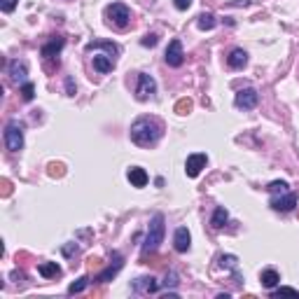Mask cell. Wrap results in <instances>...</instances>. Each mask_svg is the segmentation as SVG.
Segmentation results:
<instances>
[{
  "label": "cell",
  "instance_id": "1",
  "mask_svg": "<svg viewBox=\"0 0 299 299\" xmlns=\"http://www.w3.org/2000/svg\"><path fill=\"white\" fill-rule=\"evenodd\" d=\"M129 136L138 147H152V145H157L162 140L164 124L157 117H138L136 122L131 124Z\"/></svg>",
  "mask_w": 299,
  "mask_h": 299
},
{
  "label": "cell",
  "instance_id": "2",
  "mask_svg": "<svg viewBox=\"0 0 299 299\" xmlns=\"http://www.w3.org/2000/svg\"><path fill=\"white\" fill-rule=\"evenodd\" d=\"M164 231H166V224H164V215L157 213L155 218L150 220L147 224V234H145V243H143V252H155L159 248V243L164 241Z\"/></svg>",
  "mask_w": 299,
  "mask_h": 299
},
{
  "label": "cell",
  "instance_id": "3",
  "mask_svg": "<svg viewBox=\"0 0 299 299\" xmlns=\"http://www.w3.org/2000/svg\"><path fill=\"white\" fill-rule=\"evenodd\" d=\"M3 138H5V145L10 152H19V150L24 147V124H21L19 119H10Z\"/></svg>",
  "mask_w": 299,
  "mask_h": 299
},
{
  "label": "cell",
  "instance_id": "4",
  "mask_svg": "<svg viewBox=\"0 0 299 299\" xmlns=\"http://www.w3.org/2000/svg\"><path fill=\"white\" fill-rule=\"evenodd\" d=\"M105 17L112 26L117 28H126L131 24V10L124 3H112V5L105 10Z\"/></svg>",
  "mask_w": 299,
  "mask_h": 299
},
{
  "label": "cell",
  "instance_id": "5",
  "mask_svg": "<svg viewBox=\"0 0 299 299\" xmlns=\"http://www.w3.org/2000/svg\"><path fill=\"white\" fill-rule=\"evenodd\" d=\"M157 94V82L152 75L138 73V87H136V98L138 101H147Z\"/></svg>",
  "mask_w": 299,
  "mask_h": 299
},
{
  "label": "cell",
  "instance_id": "6",
  "mask_svg": "<svg viewBox=\"0 0 299 299\" xmlns=\"http://www.w3.org/2000/svg\"><path fill=\"white\" fill-rule=\"evenodd\" d=\"M206 166H208V157H206L204 152H194V155H190L187 162H185V173L190 178H197Z\"/></svg>",
  "mask_w": 299,
  "mask_h": 299
},
{
  "label": "cell",
  "instance_id": "7",
  "mask_svg": "<svg viewBox=\"0 0 299 299\" xmlns=\"http://www.w3.org/2000/svg\"><path fill=\"white\" fill-rule=\"evenodd\" d=\"M294 206H297V194H292V192L273 194V199H271V208L278 213H290Z\"/></svg>",
  "mask_w": 299,
  "mask_h": 299
},
{
  "label": "cell",
  "instance_id": "8",
  "mask_svg": "<svg viewBox=\"0 0 299 299\" xmlns=\"http://www.w3.org/2000/svg\"><path fill=\"white\" fill-rule=\"evenodd\" d=\"M164 59H166V63H169L171 68H180L185 61V52H183V45H180V40H171L169 47H166V54H164Z\"/></svg>",
  "mask_w": 299,
  "mask_h": 299
},
{
  "label": "cell",
  "instance_id": "9",
  "mask_svg": "<svg viewBox=\"0 0 299 299\" xmlns=\"http://www.w3.org/2000/svg\"><path fill=\"white\" fill-rule=\"evenodd\" d=\"M7 75H10V80H12L14 84H26V75H28L26 61H19V59L10 61V66H7Z\"/></svg>",
  "mask_w": 299,
  "mask_h": 299
},
{
  "label": "cell",
  "instance_id": "10",
  "mask_svg": "<svg viewBox=\"0 0 299 299\" xmlns=\"http://www.w3.org/2000/svg\"><path fill=\"white\" fill-rule=\"evenodd\" d=\"M257 101H259V96L255 89H241L236 94V98H234L236 108H241V110H252L257 105Z\"/></svg>",
  "mask_w": 299,
  "mask_h": 299
},
{
  "label": "cell",
  "instance_id": "11",
  "mask_svg": "<svg viewBox=\"0 0 299 299\" xmlns=\"http://www.w3.org/2000/svg\"><path fill=\"white\" fill-rule=\"evenodd\" d=\"M159 290V280L152 278V276H140V278L133 280V292L136 294H152Z\"/></svg>",
  "mask_w": 299,
  "mask_h": 299
},
{
  "label": "cell",
  "instance_id": "12",
  "mask_svg": "<svg viewBox=\"0 0 299 299\" xmlns=\"http://www.w3.org/2000/svg\"><path fill=\"white\" fill-rule=\"evenodd\" d=\"M190 245H192V236H190V231H187V227H178L176 234H173V248L178 252H187Z\"/></svg>",
  "mask_w": 299,
  "mask_h": 299
},
{
  "label": "cell",
  "instance_id": "13",
  "mask_svg": "<svg viewBox=\"0 0 299 299\" xmlns=\"http://www.w3.org/2000/svg\"><path fill=\"white\" fill-rule=\"evenodd\" d=\"M126 178H129V183L133 185V187H145L150 180V176L145 173V169H140V166H131L129 171H126Z\"/></svg>",
  "mask_w": 299,
  "mask_h": 299
},
{
  "label": "cell",
  "instance_id": "14",
  "mask_svg": "<svg viewBox=\"0 0 299 299\" xmlns=\"http://www.w3.org/2000/svg\"><path fill=\"white\" fill-rule=\"evenodd\" d=\"M112 68H115V59H112L110 54H96L94 56V70H96V73L105 75V73H110Z\"/></svg>",
  "mask_w": 299,
  "mask_h": 299
},
{
  "label": "cell",
  "instance_id": "15",
  "mask_svg": "<svg viewBox=\"0 0 299 299\" xmlns=\"http://www.w3.org/2000/svg\"><path fill=\"white\" fill-rule=\"evenodd\" d=\"M63 45H66V40H63L61 35H54V38L42 47V56H45V59H54V56L63 49Z\"/></svg>",
  "mask_w": 299,
  "mask_h": 299
},
{
  "label": "cell",
  "instance_id": "16",
  "mask_svg": "<svg viewBox=\"0 0 299 299\" xmlns=\"http://www.w3.org/2000/svg\"><path fill=\"white\" fill-rule=\"evenodd\" d=\"M227 63H229V68H243L248 63V52L245 49H231L229 56H227Z\"/></svg>",
  "mask_w": 299,
  "mask_h": 299
},
{
  "label": "cell",
  "instance_id": "17",
  "mask_svg": "<svg viewBox=\"0 0 299 299\" xmlns=\"http://www.w3.org/2000/svg\"><path fill=\"white\" fill-rule=\"evenodd\" d=\"M259 280H262V285H264L266 290H273V287L280 283V276L276 269H264V271L259 273Z\"/></svg>",
  "mask_w": 299,
  "mask_h": 299
},
{
  "label": "cell",
  "instance_id": "18",
  "mask_svg": "<svg viewBox=\"0 0 299 299\" xmlns=\"http://www.w3.org/2000/svg\"><path fill=\"white\" fill-rule=\"evenodd\" d=\"M38 273H40L42 278H56V276H61V266L56 264V262H42L38 266Z\"/></svg>",
  "mask_w": 299,
  "mask_h": 299
},
{
  "label": "cell",
  "instance_id": "19",
  "mask_svg": "<svg viewBox=\"0 0 299 299\" xmlns=\"http://www.w3.org/2000/svg\"><path fill=\"white\" fill-rule=\"evenodd\" d=\"M119 269H122V255H119V252H117V257H115V264H110L108 269H105V271L101 273V276H98V283H108L110 278H112V276H117V271H119Z\"/></svg>",
  "mask_w": 299,
  "mask_h": 299
},
{
  "label": "cell",
  "instance_id": "20",
  "mask_svg": "<svg viewBox=\"0 0 299 299\" xmlns=\"http://www.w3.org/2000/svg\"><path fill=\"white\" fill-rule=\"evenodd\" d=\"M227 220H229V213H227L222 206H220V208H215V213H213L211 227H213V229H222L224 224H227Z\"/></svg>",
  "mask_w": 299,
  "mask_h": 299
},
{
  "label": "cell",
  "instance_id": "21",
  "mask_svg": "<svg viewBox=\"0 0 299 299\" xmlns=\"http://www.w3.org/2000/svg\"><path fill=\"white\" fill-rule=\"evenodd\" d=\"M98 47L108 49L112 56L119 54V47H117V45H112V42H105V40H96V42H91V45H87V52H94V49H98Z\"/></svg>",
  "mask_w": 299,
  "mask_h": 299
},
{
  "label": "cell",
  "instance_id": "22",
  "mask_svg": "<svg viewBox=\"0 0 299 299\" xmlns=\"http://www.w3.org/2000/svg\"><path fill=\"white\" fill-rule=\"evenodd\" d=\"M197 26L201 28V31H213V28H215V17H213L211 12H204V14H199V19H197Z\"/></svg>",
  "mask_w": 299,
  "mask_h": 299
},
{
  "label": "cell",
  "instance_id": "23",
  "mask_svg": "<svg viewBox=\"0 0 299 299\" xmlns=\"http://www.w3.org/2000/svg\"><path fill=\"white\" fill-rule=\"evenodd\" d=\"M87 285H89V278H87V276H82V278H77V280L73 283V285L68 287V294H80Z\"/></svg>",
  "mask_w": 299,
  "mask_h": 299
},
{
  "label": "cell",
  "instance_id": "24",
  "mask_svg": "<svg viewBox=\"0 0 299 299\" xmlns=\"http://www.w3.org/2000/svg\"><path fill=\"white\" fill-rule=\"evenodd\" d=\"M287 187H290V185H287L285 180H273V183H269L266 190L271 192V194H283V192H287Z\"/></svg>",
  "mask_w": 299,
  "mask_h": 299
},
{
  "label": "cell",
  "instance_id": "25",
  "mask_svg": "<svg viewBox=\"0 0 299 299\" xmlns=\"http://www.w3.org/2000/svg\"><path fill=\"white\" fill-rule=\"evenodd\" d=\"M21 96H24V101H33V96H35V87L31 84V82H26V84H21Z\"/></svg>",
  "mask_w": 299,
  "mask_h": 299
},
{
  "label": "cell",
  "instance_id": "26",
  "mask_svg": "<svg viewBox=\"0 0 299 299\" xmlns=\"http://www.w3.org/2000/svg\"><path fill=\"white\" fill-rule=\"evenodd\" d=\"M192 110V101L190 98H183V101H178V105H176V112L178 115H187Z\"/></svg>",
  "mask_w": 299,
  "mask_h": 299
},
{
  "label": "cell",
  "instance_id": "27",
  "mask_svg": "<svg viewBox=\"0 0 299 299\" xmlns=\"http://www.w3.org/2000/svg\"><path fill=\"white\" fill-rule=\"evenodd\" d=\"M280 294H290V297H299L297 290H292V287H278V290H273L271 297H280Z\"/></svg>",
  "mask_w": 299,
  "mask_h": 299
},
{
  "label": "cell",
  "instance_id": "28",
  "mask_svg": "<svg viewBox=\"0 0 299 299\" xmlns=\"http://www.w3.org/2000/svg\"><path fill=\"white\" fill-rule=\"evenodd\" d=\"M192 3H194V0H173V5H176V10H180V12H185V10H190Z\"/></svg>",
  "mask_w": 299,
  "mask_h": 299
},
{
  "label": "cell",
  "instance_id": "29",
  "mask_svg": "<svg viewBox=\"0 0 299 299\" xmlns=\"http://www.w3.org/2000/svg\"><path fill=\"white\" fill-rule=\"evenodd\" d=\"M19 0H0V7H3V12H12L14 7H17Z\"/></svg>",
  "mask_w": 299,
  "mask_h": 299
},
{
  "label": "cell",
  "instance_id": "30",
  "mask_svg": "<svg viewBox=\"0 0 299 299\" xmlns=\"http://www.w3.org/2000/svg\"><path fill=\"white\" fill-rule=\"evenodd\" d=\"M155 45H157V35L155 33H147L143 38V47H155Z\"/></svg>",
  "mask_w": 299,
  "mask_h": 299
},
{
  "label": "cell",
  "instance_id": "31",
  "mask_svg": "<svg viewBox=\"0 0 299 299\" xmlns=\"http://www.w3.org/2000/svg\"><path fill=\"white\" fill-rule=\"evenodd\" d=\"M164 285H166V287H169V285H178V273L176 271L166 273V283H164Z\"/></svg>",
  "mask_w": 299,
  "mask_h": 299
},
{
  "label": "cell",
  "instance_id": "32",
  "mask_svg": "<svg viewBox=\"0 0 299 299\" xmlns=\"http://www.w3.org/2000/svg\"><path fill=\"white\" fill-rule=\"evenodd\" d=\"M66 87H68V96H75V89H73V80H66Z\"/></svg>",
  "mask_w": 299,
  "mask_h": 299
}]
</instances>
